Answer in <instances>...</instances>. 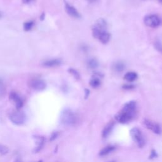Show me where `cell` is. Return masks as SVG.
I'll use <instances>...</instances> for the list:
<instances>
[{"label": "cell", "instance_id": "cell-1", "mask_svg": "<svg viewBox=\"0 0 162 162\" xmlns=\"http://www.w3.org/2000/svg\"><path fill=\"white\" fill-rule=\"evenodd\" d=\"M61 121H62V123L65 126H73L76 122L77 118L72 111L66 110L62 113Z\"/></svg>", "mask_w": 162, "mask_h": 162}, {"label": "cell", "instance_id": "cell-2", "mask_svg": "<svg viewBox=\"0 0 162 162\" xmlns=\"http://www.w3.org/2000/svg\"><path fill=\"white\" fill-rule=\"evenodd\" d=\"M130 134L138 147L143 148L145 146V141L143 137V135L138 128L134 127L130 131Z\"/></svg>", "mask_w": 162, "mask_h": 162}, {"label": "cell", "instance_id": "cell-3", "mask_svg": "<svg viewBox=\"0 0 162 162\" xmlns=\"http://www.w3.org/2000/svg\"><path fill=\"white\" fill-rule=\"evenodd\" d=\"M107 22H105V20H103V18L99 19L92 29L93 37H95L96 39H98L101 32H103L105 31H107Z\"/></svg>", "mask_w": 162, "mask_h": 162}, {"label": "cell", "instance_id": "cell-4", "mask_svg": "<svg viewBox=\"0 0 162 162\" xmlns=\"http://www.w3.org/2000/svg\"><path fill=\"white\" fill-rule=\"evenodd\" d=\"M10 119L12 122L17 126H20L24 124L26 117L22 112L17 111L12 113L10 115Z\"/></svg>", "mask_w": 162, "mask_h": 162}, {"label": "cell", "instance_id": "cell-5", "mask_svg": "<svg viewBox=\"0 0 162 162\" xmlns=\"http://www.w3.org/2000/svg\"><path fill=\"white\" fill-rule=\"evenodd\" d=\"M134 114V113H130L122 109V110L115 115V119L121 124H126L132 119Z\"/></svg>", "mask_w": 162, "mask_h": 162}, {"label": "cell", "instance_id": "cell-6", "mask_svg": "<svg viewBox=\"0 0 162 162\" xmlns=\"http://www.w3.org/2000/svg\"><path fill=\"white\" fill-rule=\"evenodd\" d=\"M144 23L148 27L155 28L160 26V20L159 17L156 15H150L145 17Z\"/></svg>", "mask_w": 162, "mask_h": 162}, {"label": "cell", "instance_id": "cell-7", "mask_svg": "<svg viewBox=\"0 0 162 162\" xmlns=\"http://www.w3.org/2000/svg\"><path fill=\"white\" fill-rule=\"evenodd\" d=\"M143 123L146 127L148 129L151 131L153 132L156 134H160L161 133V128L160 126L157 123L155 122L150 120L145 119Z\"/></svg>", "mask_w": 162, "mask_h": 162}, {"label": "cell", "instance_id": "cell-8", "mask_svg": "<svg viewBox=\"0 0 162 162\" xmlns=\"http://www.w3.org/2000/svg\"><path fill=\"white\" fill-rule=\"evenodd\" d=\"M30 86L32 88L37 91H42L44 90L46 87V84L44 80L41 79H33L31 81Z\"/></svg>", "mask_w": 162, "mask_h": 162}, {"label": "cell", "instance_id": "cell-9", "mask_svg": "<svg viewBox=\"0 0 162 162\" xmlns=\"http://www.w3.org/2000/svg\"><path fill=\"white\" fill-rule=\"evenodd\" d=\"M10 99L14 103L17 110L21 108L23 106V101L16 93L12 92L10 94Z\"/></svg>", "mask_w": 162, "mask_h": 162}, {"label": "cell", "instance_id": "cell-10", "mask_svg": "<svg viewBox=\"0 0 162 162\" xmlns=\"http://www.w3.org/2000/svg\"><path fill=\"white\" fill-rule=\"evenodd\" d=\"M103 75L99 73H96L93 75L89 81V85L93 88H97L101 85V79Z\"/></svg>", "mask_w": 162, "mask_h": 162}, {"label": "cell", "instance_id": "cell-11", "mask_svg": "<svg viewBox=\"0 0 162 162\" xmlns=\"http://www.w3.org/2000/svg\"><path fill=\"white\" fill-rule=\"evenodd\" d=\"M65 8L66 12L72 17L79 18L80 17V15L79 12L77 10V9L74 7L69 4L68 3H65Z\"/></svg>", "mask_w": 162, "mask_h": 162}, {"label": "cell", "instance_id": "cell-12", "mask_svg": "<svg viewBox=\"0 0 162 162\" xmlns=\"http://www.w3.org/2000/svg\"><path fill=\"white\" fill-rule=\"evenodd\" d=\"M110 38H111L110 34L107 31H105L100 34L98 39L101 43L107 44L110 41Z\"/></svg>", "mask_w": 162, "mask_h": 162}, {"label": "cell", "instance_id": "cell-13", "mask_svg": "<svg viewBox=\"0 0 162 162\" xmlns=\"http://www.w3.org/2000/svg\"><path fill=\"white\" fill-rule=\"evenodd\" d=\"M36 145L37 146L36 148L35 151L36 153L39 152V151L41 150V149L43 148L44 145H45V139L44 137L42 136H39V137H36Z\"/></svg>", "mask_w": 162, "mask_h": 162}, {"label": "cell", "instance_id": "cell-14", "mask_svg": "<svg viewBox=\"0 0 162 162\" xmlns=\"http://www.w3.org/2000/svg\"><path fill=\"white\" fill-rule=\"evenodd\" d=\"M62 62L58 59H54V60H51L46 61V62L43 63V65L47 67H57L59 66Z\"/></svg>", "mask_w": 162, "mask_h": 162}, {"label": "cell", "instance_id": "cell-15", "mask_svg": "<svg viewBox=\"0 0 162 162\" xmlns=\"http://www.w3.org/2000/svg\"><path fill=\"white\" fill-rule=\"evenodd\" d=\"M126 68L125 64L121 61H118V62H115L113 65V69L115 71L117 72H122Z\"/></svg>", "mask_w": 162, "mask_h": 162}, {"label": "cell", "instance_id": "cell-16", "mask_svg": "<svg viewBox=\"0 0 162 162\" xmlns=\"http://www.w3.org/2000/svg\"><path fill=\"white\" fill-rule=\"evenodd\" d=\"M137 77H138V75L136 72H127L124 78L126 80L128 81V82L132 83V82L135 81L137 79Z\"/></svg>", "mask_w": 162, "mask_h": 162}, {"label": "cell", "instance_id": "cell-17", "mask_svg": "<svg viewBox=\"0 0 162 162\" xmlns=\"http://www.w3.org/2000/svg\"><path fill=\"white\" fill-rule=\"evenodd\" d=\"M113 123L111 122L110 124H108L103 129V132H102V136L104 137V138H106L111 133V132L113 130Z\"/></svg>", "mask_w": 162, "mask_h": 162}, {"label": "cell", "instance_id": "cell-18", "mask_svg": "<svg viewBox=\"0 0 162 162\" xmlns=\"http://www.w3.org/2000/svg\"><path fill=\"white\" fill-rule=\"evenodd\" d=\"M115 147L113 146H106L105 148H104L103 149H102L100 151L99 155L101 156H106V155H108L109 153H110L111 152H112L113 150H115Z\"/></svg>", "mask_w": 162, "mask_h": 162}, {"label": "cell", "instance_id": "cell-19", "mask_svg": "<svg viewBox=\"0 0 162 162\" xmlns=\"http://www.w3.org/2000/svg\"><path fill=\"white\" fill-rule=\"evenodd\" d=\"M98 65H99L98 62L96 59H91L88 62V66L91 69L97 68L98 67Z\"/></svg>", "mask_w": 162, "mask_h": 162}, {"label": "cell", "instance_id": "cell-20", "mask_svg": "<svg viewBox=\"0 0 162 162\" xmlns=\"http://www.w3.org/2000/svg\"><path fill=\"white\" fill-rule=\"evenodd\" d=\"M5 91H6V89H5L3 81L2 79H0V97L3 96L5 94Z\"/></svg>", "mask_w": 162, "mask_h": 162}, {"label": "cell", "instance_id": "cell-21", "mask_svg": "<svg viewBox=\"0 0 162 162\" xmlns=\"http://www.w3.org/2000/svg\"><path fill=\"white\" fill-rule=\"evenodd\" d=\"M33 25H34V22L32 21L25 22L24 24V29L26 31H29L32 28Z\"/></svg>", "mask_w": 162, "mask_h": 162}, {"label": "cell", "instance_id": "cell-22", "mask_svg": "<svg viewBox=\"0 0 162 162\" xmlns=\"http://www.w3.org/2000/svg\"><path fill=\"white\" fill-rule=\"evenodd\" d=\"M69 72L71 75H72L74 76V77L75 79H76L77 80H79L80 79V74L76 70H75L74 69H69Z\"/></svg>", "mask_w": 162, "mask_h": 162}, {"label": "cell", "instance_id": "cell-23", "mask_svg": "<svg viewBox=\"0 0 162 162\" xmlns=\"http://www.w3.org/2000/svg\"><path fill=\"white\" fill-rule=\"evenodd\" d=\"M9 151V149L3 145H0V155H5L6 154H7Z\"/></svg>", "mask_w": 162, "mask_h": 162}, {"label": "cell", "instance_id": "cell-24", "mask_svg": "<svg viewBox=\"0 0 162 162\" xmlns=\"http://www.w3.org/2000/svg\"><path fill=\"white\" fill-rule=\"evenodd\" d=\"M154 46H155V49L160 53H162V43L159 41V40H157V41H156L154 44Z\"/></svg>", "mask_w": 162, "mask_h": 162}, {"label": "cell", "instance_id": "cell-25", "mask_svg": "<svg viewBox=\"0 0 162 162\" xmlns=\"http://www.w3.org/2000/svg\"><path fill=\"white\" fill-rule=\"evenodd\" d=\"M58 136V133L57 132H54L52 134V135L51 136V138H50V141H52L53 140H55Z\"/></svg>", "mask_w": 162, "mask_h": 162}, {"label": "cell", "instance_id": "cell-26", "mask_svg": "<svg viewBox=\"0 0 162 162\" xmlns=\"http://www.w3.org/2000/svg\"><path fill=\"white\" fill-rule=\"evenodd\" d=\"M123 88L126 89H133L134 86L132 85H125L123 86Z\"/></svg>", "mask_w": 162, "mask_h": 162}, {"label": "cell", "instance_id": "cell-27", "mask_svg": "<svg viewBox=\"0 0 162 162\" xmlns=\"http://www.w3.org/2000/svg\"><path fill=\"white\" fill-rule=\"evenodd\" d=\"M157 156V155H156V152H155V151H152L151 155V156H150L151 158H154V157H155V156Z\"/></svg>", "mask_w": 162, "mask_h": 162}, {"label": "cell", "instance_id": "cell-28", "mask_svg": "<svg viewBox=\"0 0 162 162\" xmlns=\"http://www.w3.org/2000/svg\"><path fill=\"white\" fill-rule=\"evenodd\" d=\"M89 91L88 89H86V98H87L89 96Z\"/></svg>", "mask_w": 162, "mask_h": 162}, {"label": "cell", "instance_id": "cell-29", "mask_svg": "<svg viewBox=\"0 0 162 162\" xmlns=\"http://www.w3.org/2000/svg\"><path fill=\"white\" fill-rule=\"evenodd\" d=\"M31 1H32V0H22V2L24 3H29V2H31Z\"/></svg>", "mask_w": 162, "mask_h": 162}, {"label": "cell", "instance_id": "cell-30", "mask_svg": "<svg viewBox=\"0 0 162 162\" xmlns=\"http://www.w3.org/2000/svg\"><path fill=\"white\" fill-rule=\"evenodd\" d=\"M89 2H95L96 0H88Z\"/></svg>", "mask_w": 162, "mask_h": 162}, {"label": "cell", "instance_id": "cell-31", "mask_svg": "<svg viewBox=\"0 0 162 162\" xmlns=\"http://www.w3.org/2000/svg\"><path fill=\"white\" fill-rule=\"evenodd\" d=\"M15 162H21V161H20L19 160H17L15 161Z\"/></svg>", "mask_w": 162, "mask_h": 162}, {"label": "cell", "instance_id": "cell-32", "mask_svg": "<svg viewBox=\"0 0 162 162\" xmlns=\"http://www.w3.org/2000/svg\"><path fill=\"white\" fill-rule=\"evenodd\" d=\"M158 1L159 2H160V3H162V0H158Z\"/></svg>", "mask_w": 162, "mask_h": 162}, {"label": "cell", "instance_id": "cell-33", "mask_svg": "<svg viewBox=\"0 0 162 162\" xmlns=\"http://www.w3.org/2000/svg\"><path fill=\"white\" fill-rule=\"evenodd\" d=\"M2 13H0V18H1V17H2Z\"/></svg>", "mask_w": 162, "mask_h": 162}, {"label": "cell", "instance_id": "cell-34", "mask_svg": "<svg viewBox=\"0 0 162 162\" xmlns=\"http://www.w3.org/2000/svg\"><path fill=\"white\" fill-rule=\"evenodd\" d=\"M38 162H42V161H38Z\"/></svg>", "mask_w": 162, "mask_h": 162}, {"label": "cell", "instance_id": "cell-35", "mask_svg": "<svg viewBox=\"0 0 162 162\" xmlns=\"http://www.w3.org/2000/svg\"><path fill=\"white\" fill-rule=\"evenodd\" d=\"M112 162H113V161H112Z\"/></svg>", "mask_w": 162, "mask_h": 162}]
</instances>
